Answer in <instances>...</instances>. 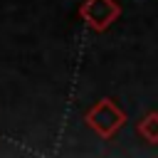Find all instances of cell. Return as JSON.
Here are the masks:
<instances>
[{"label":"cell","mask_w":158,"mask_h":158,"mask_svg":"<svg viewBox=\"0 0 158 158\" xmlns=\"http://www.w3.org/2000/svg\"><path fill=\"white\" fill-rule=\"evenodd\" d=\"M123 121H126L123 111H121L111 99H101L99 104H94V106L86 111V123H89L101 138L114 136V133L123 126Z\"/></svg>","instance_id":"cell-1"},{"label":"cell","mask_w":158,"mask_h":158,"mask_svg":"<svg viewBox=\"0 0 158 158\" xmlns=\"http://www.w3.org/2000/svg\"><path fill=\"white\" fill-rule=\"evenodd\" d=\"M79 15H81V20L91 30H99L101 32V30H106L121 15V7L114 0H84L81 7H79Z\"/></svg>","instance_id":"cell-2"},{"label":"cell","mask_w":158,"mask_h":158,"mask_svg":"<svg viewBox=\"0 0 158 158\" xmlns=\"http://www.w3.org/2000/svg\"><path fill=\"white\" fill-rule=\"evenodd\" d=\"M138 133H141L146 141L158 143V114H156V111L148 114V116H143V118L138 121Z\"/></svg>","instance_id":"cell-3"}]
</instances>
